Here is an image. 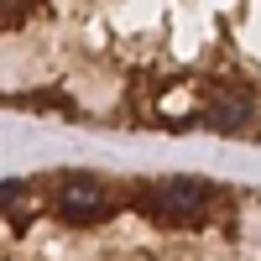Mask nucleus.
Listing matches in <instances>:
<instances>
[{
	"label": "nucleus",
	"mask_w": 261,
	"mask_h": 261,
	"mask_svg": "<svg viewBox=\"0 0 261 261\" xmlns=\"http://www.w3.org/2000/svg\"><path fill=\"white\" fill-rule=\"evenodd\" d=\"M37 0H0V27H21V21L32 16Z\"/></svg>",
	"instance_id": "4"
},
{
	"label": "nucleus",
	"mask_w": 261,
	"mask_h": 261,
	"mask_svg": "<svg viewBox=\"0 0 261 261\" xmlns=\"http://www.w3.org/2000/svg\"><path fill=\"white\" fill-rule=\"evenodd\" d=\"M214 204V188L204 178H162V183H151L136 209L146 214V220H157V225H204V214Z\"/></svg>",
	"instance_id": "1"
},
{
	"label": "nucleus",
	"mask_w": 261,
	"mask_h": 261,
	"mask_svg": "<svg viewBox=\"0 0 261 261\" xmlns=\"http://www.w3.org/2000/svg\"><path fill=\"white\" fill-rule=\"evenodd\" d=\"M58 214H63V225H105L110 220V193H105L99 178H89V172H68V178L58 183Z\"/></svg>",
	"instance_id": "2"
},
{
	"label": "nucleus",
	"mask_w": 261,
	"mask_h": 261,
	"mask_svg": "<svg viewBox=\"0 0 261 261\" xmlns=\"http://www.w3.org/2000/svg\"><path fill=\"white\" fill-rule=\"evenodd\" d=\"M251 115H256V105H251V94L241 89V84H235V89H220L209 105H204V125L209 130H246L251 125Z\"/></svg>",
	"instance_id": "3"
}]
</instances>
